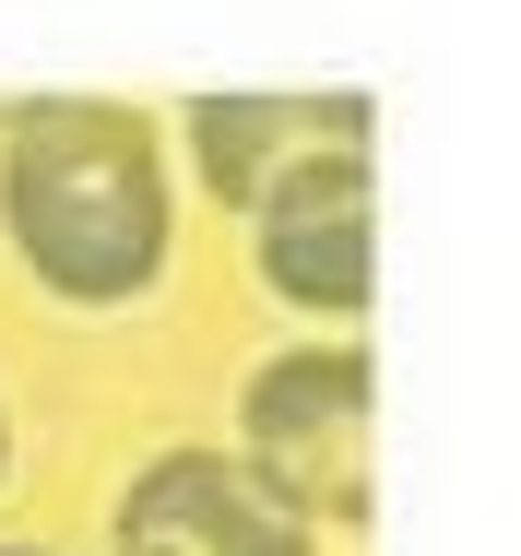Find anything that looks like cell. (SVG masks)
Wrapping results in <instances>:
<instances>
[{"mask_svg": "<svg viewBox=\"0 0 521 556\" xmlns=\"http://www.w3.org/2000/svg\"><path fill=\"white\" fill-rule=\"evenodd\" d=\"M0 556H36V545H0Z\"/></svg>", "mask_w": 521, "mask_h": 556, "instance_id": "7", "label": "cell"}, {"mask_svg": "<svg viewBox=\"0 0 521 556\" xmlns=\"http://www.w3.org/2000/svg\"><path fill=\"white\" fill-rule=\"evenodd\" d=\"M0 225L24 273L72 308H119L166 273V142L142 108L107 96H48L12 108L0 142Z\"/></svg>", "mask_w": 521, "mask_h": 556, "instance_id": "1", "label": "cell"}, {"mask_svg": "<svg viewBox=\"0 0 521 556\" xmlns=\"http://www.w3.org/2000/svg\"><path fill=\"white\" fill-rule=\"evenodd\" d=\"M131 556H309V521L237 462V450H154L119 497Z\"/></svg>", "mask_w": 521, "mask_h": 556, "instance_id": "4", "label": "cell"}, {"mask_svg": "<svg viewBox=\"0 0 521 556\" xmlns=\"http://www.w3.org/2000/svg\"><path fill=\"white\" fill-rule=\"evenodd\" d=\"M0 462H12V427H0Z\"/></svg>", "mask_w": 521, "mask_h": 556, "instance_id": "6", "label": "cell"}, {"mask_svg": "<svg viewBox=\"0 0 521 556\" xmlns=\"http://www.w3.org/2000/svg\"><path fill=\"white\" fill-rule=\"evenodd\" d=\"M119 556H131V545H119Z\"/></svg>", "mask_w": 521, "mask_h": 556, "instance_id": "8", "label": "cell"}, {"mask_svg": "<svg viewBox=\"0 0 521 556\" xmlns=\"http://www.w3.org/2000/svg\"><path fill=\"white\" fill-rule=\"evenodd\" d=\"M249 237H261L273 296H297L320 320H356V308H368V273H380L368 142H309V154H285V166L249 190Z\"/></svg>", "mask_w": 521, "mask_h": 556, "instance_id": "3", "label": "cell"}, {"mask_svg": "<svg viewBox=\"0 0 521 556\" xmlns=\"http://www.w3.org/2000/svg\"><path fill=\"white\" fill-rule=\"evenodd\" d=\"M237 462L297 509V521H368V355L356 343H309L273 355L237 403Z\"/></svg>", "mask_w": 521, "mask_h": 556, "instance_id": "2", "label": "cell"}, {"mask_svg": "<svg viewBox=\"0 0 521 556\" xmlns=\"http://www.w3.org/2000/svg\"><path fill=\"white\" fill-rule=\"evenodd\" d=\"M190 142H202V178L249 214V190H261L285 154H309V142H368V96H202Z\"/></svg>", "mask_w": 521, "mask_h": 556, "instance_id": "5", "label": "cell"}]
</instances>
